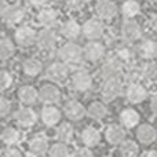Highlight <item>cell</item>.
<instances>
[{
  "label": "cell",
  "mask_w": 157,
  "mask_h": 157,
  "mask_svg": "<svg viewBox=\"0 0 157 157\" xmlns=\"http://www.w3.org/2000/svg\"><path fill=\"white\" fill-rule=\"evenodd\" d=\"M58 57L61 58V61L68 63L69 66H77L78 68L86 59L84 47H80L75 41H66L58 50Z\"/></svg>",
  "instance_id": "obj_1"
},
{
  "label": "cell",
  "mask_w": 157,
  "mask_h": 157,
  "mask_svg": "<svg viewBox=\"0 0 157 157\" xmlns=\"http://www.w3.org/2000/svg\"><path fill=\"white\" fill-rule=\"evenodd\" d=\"M0 15L4 24L7 25H17L22 22V19L26 15V10L24 6L18 4V3H6L3 4L2 10H0Z\"/></svg>",
  "instance_id": "obj_2"
},
{
  "label": "cell",
  "mask_w": 157,
  "mask_h": 157,
  "mask_svg": "<svg viewBox=\"0 0 157 157\" xmlns=\"http://www.w3.org/2000/svg\"><path fill=\"white\" fill-rule=\"evenodd\" d=\"M124 90V80L121 76L105 78L101 86V95L105 101H113Z\"/></svg>",
  "instance_id": "obj_3"
},
{
  "label": "cell",
  "mask_w": 157,
  "mask_h": 157,
  "mask_svg": "<svg viewBox=\"0 0 157 157\" xmlns=\"http://www.w3.org/2000/svg\"><path fill=\"white\" fill-rule=\"evenodd\" d=\"M142 26L135 19H124L120 28V36L124 44H134L142 39Z\"/></svg>",
  "instance_id": "obj_4"
},
{
  "label": "cell",
  "mask_w": 157,
  "mask_h": 157,
  "mask_svg": "<svg viewBox=\"0 0 157 157\" xmlns=\"http://www.w3.org/2000/svg\"><path fill=\"white\" fill-rule=\"evenodd\" d=\"M124 63L123 61L117 57L116 54L108 57L103 61L102 66H101V77L105 80L109 77H116V76H121V72L124 69Z\"/></svg>",
  "instance_id": "obj_5"
},
{
  "label": "cell",
  "mask_w": 157,
  "mask_h": 157,
  "mask_svg": "<svg viewBox=\"0 0 157 157\" xmlns=\"http://www.w3.org/2000/svg\"><path fill=\"white\" fill-rule=\"evenodd\" d=\"M105 33V25L101 18H90L83 24V36L88 41L99 40Z\"/></svg>",
  "instance_id": "obj_6"
},
{
  "label": "cell",
  "mask_w": 157,
  "mask_h": 157,
  "mask_svg": "<svg viewBox=\"0 0 157 157\" xmlns=\"http://www.w3.org/2000/svg\"><path fill=\"white\" fill-rule=\"evenodd\" d=\"M69 72L71 66L63 61H58L48 65V68L46 69V77L52 83H62L69 77Z\"/></svg>",
  "instance_id": "obj_7"
},
{
  "label": "cell",
  "mask_w": 157,
  "mask_h": 157,
  "mask_svg": "<svg viewBox=\"0 0 157 157\" xmlns=\"http://www.w3.org/2000/svg\"><path fill=\"white\" fill-rule=\"evenodd\" d=\"M37 47L41 51L50 52L55 50L58 44V35L54 29H48V28H43L40 32H37V40H36Z\"/></svg>",
  "instance_id": "obj_8"
},
{
  "label": "cell",
  "mask_w": 157,
  "mask_h": 157,
  "mask_svg": "<svg viewBox=\"0 0 157 157\" xmlns=\"http://www.w3.org/2000/svg\"><path fill=\"white\" fill-rule=\"evenodd\" d=\"M14 40L21 47H30L32 44H36L37 40V32L29 25H21L15 29Z\"/></svg>",
  "instance_id": "obj_9"
},
{
  "label": "cell",
  "mask_w": 157,
  "mask_h": 157,
  "mask_svg": "<svg viewBox=\"0 0 157 157\" xmlns=\"http://www.w3.org/2000/svg\"><path fill=\"white\" fill-rule=\"evenodd\" d=\"M71 86L75 91L86 92L92 86V76L86 69H77L71 76Z\"/></svg>",
  "instance_id": "obj_10"
},
{
  "label": "cell",
  "mask_w": 157,
  "mask_h": 157,
  "mask_svg": "<svg viewBox=\"0 0 157 157\" xmlns=\"http://www.w3.org/2000/svg\"><path fill=\"white\" fill-rule=\"evenodd\" d=\"M125 98L132 105L141 103L147 98V88L141 81H131L125 88Z\"/></svg>",
  "instance_id": "obj_11"
},
{
  "label": "cell",
  "mask_w": 157,
  "mask_h": 157,
  "mask_svg": "<svg viewBox=\"0 0 157 157\" xmlns=\"http://www.w3.org/2000/svg\"><path fill=\"white\" fill-rule=\"evenodd\" d=\"M84 55L86 59L90 62H99L106 57V47L99 40H91L87 41L84 46Z\"/></svg>",
  "instance_id": "obj_12"
},
{
  "label": "cell",
  "mask_w": 157,
  "mask_h": 157,
  "mask_svg": "<svg viewBox=\"0 0 157 157\" xmlns=\"http://www.w3.org/2000/svg\"><path fill=\"white\" fill-rule=\"evenodd\" d=\"M37 113L33 110L30 106H22L14 114V119H15L17 124L22 128H30L36 124L37 121Z\"/></svg>",
  "instance_id": "obj_13"
},
{
  "label": "cell",
  "mask_w": 157,
  "mask_h": 157,
  "mask_svg": "<svg viewBox=\"0 0 157 157\" xmlns=\"http://www.w3.org/2000/svg\"><path fill=\"white\" fill-rule=\"evenodd\" d=\"M61 98H62V92L59 87L55 84H44L39 90V99L44 105H55L61 101Z\"/></svg>",
  "instance_id": "obj_14"
},
{
  "label": "cell",
  "mask_w": 157,
  "mask_h": 157,
  "mask_svg": "<svg viewBox=\"0 0 157 157\" xmlns=\"http://www.w3.org/2000/svg\"><path fill=\"white\" fill-rule=\"evenodd\" d=\"M28 147H29V152L32 156H35V157L44 156L50 150L48 138L44 134H36L35 136L30 138Z\"/></svg>",
  "instance_id": "obj_15"
},
{
  "label": "cell",
  "mask_w": 157,
  "mask_h": 157,
  "mask_svg": "<svg viewBox=\"0 0 157 157\" xmlns=\"http://www.w3.org/2000/svg\"><path fill=\"white\" fill-rule=\"evenodd\" d=\"M37 22L43 28L54 29L59 22V13L55 8L51 7H43L37 13Z\"/></svg>",
  "instance_id": "obj_16"
},
{
  "label": "cell",
  "mask_w": 157,
  "mask_h": 157,
  "mask_svg": "<svg viewBox=\"0 0 157 157\" xmlns=\"http://www.w3.org/2000/svg\"><path fill=\"white\" fill-rule=\"evenodd\" d=\"M135 50L141 59L153 61L157 57V41L153 39H142Z\"/></svg>",
  "instance_id": "obj_17"
},
{
  "label": "cell",
  "mask_w": 157,
  "mask_h": 157,
  "mask_svg": "<svg viewBox=\"0 0 157 157\" xmlns=\"http://www.w3.org/2000/svg\"><path fill=\"white\" fill-rule=\"evenodd\" d=\"M63 113L72 121H80L84 116H87V109L76 99H69L63 105Z\"/></svg>",
  "instance_id": "obj_18"
},
{
  "label": "cell",
  "mask_w": 157,
  "mask_h": 157,
  "mask_svg": "<svg viewBox=\"0 0 157 157\" xmlns=\"http://www.w3.org/2000/svg\"><path fill=\"white\" fill-rule=\"evenodd\" d=\"M59 33L68 41H73L83 33V25H80L76 19H66L59 26Z\"/></svg>",
  "instance_id": "obj_19"
},
{
  "label": "cell",
  "mask_w": 157,
  "mask_h": 157,
  "mask_svg": "<svg viewBox=\"0 0 157 157\" xmlns=\"http://www.w3.org/2000/svg\"><path fill=\"white\" fill-rule=\"evenodd\" d=\"M62 113L55 105H46L40 110V120L46 127H54L59 123Z\"/></svg>",
  "instance_id": "obj_20"
},
{
  "label": "cell",
  "mask_w": 157,
  "mask_h": 157,
  "mask_svg": "<svg viewBox=\"0 0 157 157\" xmlns=\"http://www.w3.org/2000/svg\"><path fill=\"white\" fill-rule=\"evenodd\" d=\"M95 13H97L98 18H101L102 21H110L117 15L119 8L110 0H101L95 6Z\"/></svg>",
  "instance_id": "obj_21"
},
{
  "label": "cell",
  "mask_w": 157,
  "mask_h": 157,
  "mask_svg": "<svg viewBox=\"0 0 157 157\" xmlns=\"http://www.w3.org/2000/svg\"><path fill=\"white\" fill-rule=\"evenodd\" d=\"M105 138L110 145H121L127 138L125 127L121 124H110L105 130Z\"/></svg>",
  "instance_id": "obj_22"
},
{
  "label": "cell",
  "mask_w": 157,
  "mask_h": 157,
  "mask_svg": "<svg viewBox=\"0 0 157 157\" xmlns=\"http://www.w3.org/2000/svg\"><path fill=\"white\" fill-rule=\"evenodd\" d=\"M17 97L24 106L35 105L37 101H40L39 99V91L33 86H22L17 92Z\"/></svg>",
  "instance_id": "obj_23"
},
{
  "label": "cell",
  "mask_w": 157,
  "mask_h": 157,
  "mask_svg": "<svg viewBox=\"0 0 157 157\" xmlns=\"http://www.w3.org/2000/svg\"><path fill=\"white\" fill-rule=\"evenodd\" d=\"M120 124L125 128H132L136 127L139 124V120H141V116L139 113L132 108H125L120 112Z\"/></svg>",
  "instance_id": "obj_24"
},
{
  "label": "cell",
  "mask_w": 157,
  "mask_h": 157,
  "mask_svg": "<svg viewBox=\"0 0 157 157\" xmlns=\"http://www.w3.org/2000/svg\"><path fill=\"white\" fill-rule=\"evenodd\" d=\"M136 138L141 144L150 145L156 141L157 138V131L152 124H142L136 130Z\"/></svg>",
  "instance_id": "obj_25"
},
{
  "label": "cell",
  "mask_w": 157,
  "mask_h": 157,
  "mask_svg": "<svg viewBox=\"0 0 157 157\" xmlns=\"http://www.w3.org/2000/svg\"><path fill=\"white\" fill-rule=\"evenodd\" d=\"M81 142L87 147H94L101 142V132L94 125H88L81 131Z\"/></svg>",
  "instance_id": "obj_26"
},
{
  "label": "cell",
  "mask_w": 157,
  "mask_h": 157,
  "mask_svg": "<svg viewBox=\"0 0 157 157\" xmlns=\"http://www.w3.org/2000/svg\"><path fill=\"white\" fill-rule=\"evenodd\" d=\"M0 138H2L3 144L7 145V146H15V145H18L19 142L22 141V134L18 128L8 125V127H6L4 130L2 131Z\"/></svg>",
  "instance_id": "obj_27"
},
{
  "label": "cell",
  "mask_w": 157,
  "mask_h": 157,
  "mask_svg": "<svg viewBox=\"0 0 157 157\" xmlns=\"http://www.w3.org/2000/svg\"><path fill=\"white\" fill-rule=\"evenodd\" d=\"M22 72L28 77H36L43 72V63L37 58H28L22 63Z\"/></svg>",
  "instance_id": "obj_28"
},
{
  "label": "cell",
  "mask_w": 157,
  "mask_h": 157,
  "mask_svg": "<svg viewBox=\"0 0 157 157\" xmlns=\"http://www.w3.org/2000/svg\"><path fill=\"white\" fill-rule=\"evenodd\" d=\"M73 134L75 130L71 123H61L55 130V136L58 142H62V144H71L73 139Z\"/></svg>",
  "instance_id": "obj_29"
},
{
  "label": "cell",
  "mask_w": 157,
  "mask_h": 157,
  "mask_svg": "<svg viewBox=\"0 0 157 157\" xmlns=\"http://www.w3.org/2000/svg\"><path fill=\"white\" fill-rule=\"evenodd\" d=\"M108 114V108H106L105 103L99 102V101H95L87 109V116L92 120H103Z\"/></svg>",
  "instance_id": "obj_30"
},
{
  "label": "cell",
  "mask_w": 157,
  "mask_h": 157,
  "mask_svg": "<svg viewBox=\"0 0 157 157\" xmlns=\"http://www.w3.org/2000/svg\"><path fill=\"white\" fill-rule=\"evenodd\" d=\"M15 54V44L7 36H3L2 40H0V59L3 62L8 61L13 55Z\"/></svg>",
  "instance_id": "obj_31"
},
{
  "label": "cell",
  "mask_w": 157,
  "mask_h": 157,
  "mask_svg": "<svg viewBox=\"0 0 157 157\" xmlns=\"http://www.w3.org/2000/svg\"><path fill=\"white\" fill-rule=\"evenodd\" d=\"M141 13V6L136 0H125L121 4V15L124 19H134Z\"/></svg>",
  "instance_id": "obj_32"
},
{
  "label": "cell",
  "mask_w": 157,
  "mask_h": 157,
  "mask_svg": "<svg viewBox=\"0 0 157 157\" xmlns=\"http://www.w3.org/2000/svg\"><path fill=\"white\" fill-rule=\"evenodd\" d=\"M157 78V62L146 61L142 63V75L141 81H152Z\"/></svg>",
  "instance_id": "obj_33"
},
{
  "label": "cell",
  "mask_w": 157,
  "mask_h": 157,
  "mask_svg": "<svg viewBox=\"0 0 157 157\" xmlns=\"http://www.w3.org/2000/svg\"><path fill=\"white\" fill-rule=\"evenodd\" d=\"M138 153H139V147L134 141L125 139L120 145V155H121V157H136Z\"/></svg>",
  "instance_id": "obj_34"
},
{
  "label": "cell",
  "mask_w": 157,
  "mask_h": 157,
  "mask_svg": "<svg viewBox=\"0 0 157 157\" xmlns=\"http://www.w3.org/2000/svg\"><path fill=\"white\" fill-rule=\"evenodd\" d=\"M48 157H69L68 144L58 142V144L52 145L48 150Z\"/></svg>",
  "instance_id": "obj_35"
},
{
  "label": "cell",
  "mask_w": 157,
  "mask_h": 157,
  "mask_svg": "<svg viewBox=\"0 0 157 157\" xmlns=\"http://www.w3.org/2000/svg\"><path fill=\"white\" fill-rule=\"evenodd\" d=\"M14 84V76L11 72L8 71H2V73H0V90H2L3 92H6L8 88H11Z\"/></svg>",
  "instance_id": "obj_36"
},
{
  "label": "cell",
  "mask_w": 157,
  "mask_h": 157,
  "mask_svg": "<svg viewBox=\"0 0 157 157\" xmlns=\"http://www.w3.org/2000/svg\"><path fill=\"white\" fill-rule=\"evenodd\" d=\"M63 4L68 10L71 11H78L84 7L86 0H63Z\"/></svg>",
  "instance_id": "obj_37"
},
{
  "label": "cell",
  "mask_w": 157,
  "mask_h": 157,
  "mask_svg": "<svg viewBox=\"0 0 157 157\" xmlns=\"http://www.w3.org/2000/svg\"><path fill=\"white\" fill-rule=\"evenodd\" d=\"M10 112H11V101L7 99L6 97H3L0 99V116L3 119H6L10 114Z\"/></svg>",
  "instance_id": "obj_38"
},
{
  "label": "cell",
  "mask_w": 157,
  "mask_h": 157,
  "mask_svg": "<svg viewBox=\"0 0 157 157\" xmlns=\"http://www.w3.org/2000/svg\"><path fill=\"white\" fill-rule=\"evenodd\" d=\"M2 157H22V153L15 146H7V149L3 150Z\"/></svg>",
  "instance_id": "obj_39"
},
{
  "label": "cell",
  "mask_w": 157,
  "mask_h": 157,
  "mask_svg": "<svg viewBox=\"0 0 157 157\" xmlns=\"http://www.w3.org/2000/svg\"><path fill=\"white\" fill-rule=\"evenodd\" d=\"M72 157H94V155H92V152L88 147H81V149L75 150Z\"/></svg>",
  "instance_id": "obj_40"
},
{
  "label": "cell",
  "mask_w": 157,
  "mask_h": 157,
  "mask_svg": "<svg viewBox=\"0 0 157 157\" xmlns=\"http://www.w3.org/2000/svg\"><path fill=\"white\" fill-rule=\"evenodd\" d=\"M29 3L33 6V7L43 8V7H46V4L48 3V0H29Z\"/></svg>",
  "instance_id": "obj_41"
},
{
  "label": "cell",
  "mask_w": 157,
  "mask_h": 157,
  "mask_svg": "<svg viewBox=\"0 0 157 157\" xmlns=\"http://www.w3.org/2000/svg\"><path fill=\"white\" fill-rule=\"evenodd\" d=\"M150 110H152V113L155 114V116H157V94L152 98V101H150Z\"/></svg>",
  "instance_id": "obj_42"
},
{
  "label": "cell",
  "mask_w": 157,
  "mask_h": 157,
  "mask_svg": "<svg viewBox=\"0 0 157 157\" xmlns=\"http://www.w3.org/2000/svg\"><path fill=\"white\" fill-rule=\"evenodd\" d=\"M149 26L150 29L153 30V32L157 33V14H155V15L150 18V22H149Z\"/></svg>",
  "instance_id": "obj_43"
},
{
  "label": "cell",
  "mask_w": 157,
  "mask_h": 157,
  "mask_svg": "<svg viewBox=\"0 0 157 157\" xmlns=\"http://www.w3.org/2000/svg\"><path fill=\"white\" fill-rule=\"evenodd\" d=\"M145 157H157V150H149V152L145 155Z\"/></svg>",
  "instance_id": "obj_44"
},
{
  "label": "cell",
  "mask_w": 157,
  "mask_h": 157,
  "mask_svg": "<svg viewBox=\"0 0 157 157\" xmlns=\"http://www.w3.org/2000/svg\"><path fill=\"white\" fill-rule=\"evenodd\" d=\"M3 2H6V3H13L14 0H3Z\"/></svg>",
  "instance_id": "obj_45"
},
{
  "label": "cell",
  "mask_w": 157,
  "mask_h": 157,
  "mask_svg": "<svg viewBox=\"0 0 157 157\" xmlns=\"http://www.w3.org/2000/svg\"><path fill=\"white\" fill-rule=\"evenodd\" d=\"M146 2H149V3H156L157 0H146Z\"/></svg>",
  "instance_id": "obj_46"
},
{
  "label": "cell",
  "mask_w": 157,
  "mask_h": 157,
  "mask_svg": "<svg viewBox=\"0 0 157 157\" xmlns=\"http://www.w3.org/2000/svg\"><path fill=\"white\" fill-rule=\"evenodd\" d=\"M102 157H112V156H102Z\"/></svg>",
  "instance_id": "obj_47"
}]
</instances>
